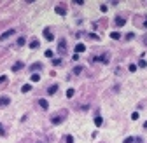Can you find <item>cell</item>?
I'll use <instances>...</instances> for the list:
<instances>
[{
    "instance_id": "obj_28",
    "label": "cell",
    "mask_w": 147,
    "mask_h": 143,
    "mask_svg": "<svg viewBox=\"0 0 147 143\" xmlns=\"http://www.w3.org/2000/svg\"><path fill=\"white\" fill-rule=\"evenodd\" d=\"M131 119H133V120H137V119H138V113H137V112H135V113H131Z\"/></svg>"
},
{
    "instance_id": "obj_6",
    "label": "cell",
    "mask_w": 147,
    "mask_h": 143,
    "mask_svg": "<svg viewBox=\"0 0 147 143\" xmlns=\"http://www.w3.org/2000/svg\"><path fill=\"white\" fill-rule=\"evenodd\" d=\"M56 12H58L60 16H65V14H67V11H65L63 5H58V7H56Z\"/></svg>"
},
{
    "instance_id": "obj_24",
    "label": "cell",
    "mask_w": 147,
    "mask_h": 143,
    "mask_svg": "<svg viewBox=\"0 0 147 143\" xmlns=\"http://www.w3.org/2000/svg\"><path fill=\"white\" fill-rule=\"evenodd\" d=\"M145 66H147V63H145V61L142 59V61H140V68H145Z\"/></svg>"
},
{
    "instance_id": "obj_14",
    "label": "cell",
    "mask_w": 147,
    "mask_h": 143,
    "mask_svg": "<svg viewBox=\"0 0 147 143\" xmlns=\"http://www.w3.org/2000/svg\"><path fill=\"white\" fill-rule=\"evenodd\" d=\"M39 105L42 107V110H47V101H46V99H40V101H39Z\"/></svg>"
},
{
    "instance_id": "obj_10",
    "label": "cell",
    "mask_w": 147,
    "mask_h": 143,
    "mask_svg": "<svg viewBox=\"0 0 147 143\" xmlns=\"http://www.w3.org/2000/svg\"><path fill=\"white\" fill-rule=\"evenodd\" d=\"M56 91H58V86H51L47 89V94H56Z\"/></svg>"
},
{
    "instance_id": "obj_32",
    "label": "cell",
    "mask_w": 147,
    "mask_h": 143,
    "mask_svg": "<svg viewBox=\"0 0 147 143\" xmlns=\"http://www.w3.org/2000/svg\"><path fill=\"white\" fill-rule=\"evenodd\" d=\"M144 126H145V127H147V122H145V124H144Z\"/></svg>"
},
{
    "instance_id": "obj_11",
    "label": "cell",
    "mask_w": 147,
    "mask_h": 143,
    "mask_svg": "<svg viewBox=\"0 0 147 143\" xmlns=\"http://www.w3.org/2000/svg\"><path fill=\"white\" fill-rule=\"evenodd\" d=\"M102 124H103V119H102L100 115H98V117H95V126H98V127H100Z\"/></svg>"
},
{
    "instance_id": "obj_22",
    "label": "cell",
    "mask_w": 147,
    "mask_h": 143,
    "mask_svg": "<svg viewBox=\"0 0 147 143\" xmlns=\"http://www.w3.org/2000/svg\"><path fill=\"white\" fill-rule=\"evenodd\" d=\"M72 96H74V89H68L67 91V98H72Z\"/></svg>"
},
{
    "instance_id": "obj_17",
    "label": "cell",
    "mask_w": 147,
    "mask_h": 143,
    "mask_svg": "<svg viewBox=\"0 0 147 143\" xmlns=\"http://www.w3.org/2000/svg\"><path fill=\"white\" fill-rule=\"evenodd\" d=\"M39 80H40V75L39 73H33L32 75V82H39Z\"/></svg>"
},
{
    "instance_id": "obj_23",
    "label": "cell",
    "mask_w": 147,
    "mask_h": 143,
    "mask_svg": "<svg viewBox=\"0 0 147 143\" xmlns=\"http://www.w3.org/2000/svg\"><path fill=\"white\" fill-rule=\"evenodd\" d=\"M60 63H61V59H56V58L53 59V65H54V66H56V65H60Z\"/></svg>"
},
{
    "instance_id": "obj_26",
    "label": "cell",
    "mask_w": 147,
    "mask_h": 143,
    "mask_svg": "<svg viewBox=\"0 0 147 143\" xmlns=\"http://www.w3.org/2000/svg\"><path fill=\"white\" fill-rule=\"evenodd\" d=\"M46 56L47 58H53V51H46Z\"/></svg>"
},
{
    "instance_id": "obj_7",
    "label": "cell",
    "mask_w": 147,
    "mask_h": 143,
    "mask_svg": "<svg viewBox=\"0 0 147 143\" xmlns=\"http://www.w3.org/2000/svg\"><path fill=\"white\" fill-rule=\"evenodd\" d=\"M124 143H140V138H126Z\"/></svg>"
},
{
    "instance_id": "obj_25",
    "label": "cell",
    "mask_w": 147,
    "mask_h": 143,
    "mask_svg": "<svg viewBox=\"0 0 147 143\" xmlns=\"http://www.w3.org/2000/svg\"><path fill=\"white\" fill-rule=\"evenodd\" d=\"M5 79H7L5 75H2V77H0V84H4V82H5Z\"/></svg>"
},
{
    "instance_id": "obj_30",
    "label": "cell",
    "mask_w": 147,
    "mask_h": 143,
    "mask_svg": "<svg viewBox=\"0 0 147 143\" xmlns=\"http://www.w3.org/2000/svg\"><path fill=\"white\" fill-rule=\"evenodd\" d=\"M144 44H145V46H147V38H144Z\"/></svg>"
},
{
    "instance_id": "obj_19",
    "label": "cell",
    "mask_w": 147,
    "mask_h": 143,
    "mask_svg": "<svg viewBox=\"0 0 147 143\" xmlns=\"http://www.w3.org/2000/svg\"><path fill=\"white\" fill-rule=\"evenodd\" d=\"M25 42H26L25 37H19V38H18V46H25Z\"/></svg>"
},
{
    "instance_id": "obj_2",
    "label": "cell",
    "mask_w": 147,
    "mask_h": 143,
    "mask_svg": "<svg viewBox=\"0 0 147 143\" xmlns=\"http://www.w3.org/2000/svg\"><path fill=\"white\" fill-rule=\"evenodd\" d=\"M63 117H65V112H61L60 115H53V119H51V120H53V124H60V122L63 120Z\"/></svg>"
},
{
    "instance_id": "obj_3",
    "label": "cell",
    "mask_w": 147,
    "mask_h": 143,
    "mask_svg": "<svg viewBox=\"0 0 147 143\" xmlns=\"http://www.w3.org/2000/svg\"><path fill=\"white\" fill-rule=\"evenodd\" d=\"M58 51H60L61 54H63V52H67V42H65L63 38H61L60 42H58Z\"/></svg>"
},
{
    "instance_id": "obj_9",
    "label": "cell",
    "mask_w": 147,
    "mask_h": 143,
    "mask_svg": "<svg viewBox=\"0 0 147 143\" xmlns=\"http://www.w3.org/2000/svg\"><path fill=\"white\" fill-rule=\"evenodd\" d=\"M116 25H117V26H124V25H126V21H124L123 17H116Z\"/></svg>"
},
{
    "instance_id": "obj_1",
    "label": "cell",
    "mask_w": 147,
    "mask_h": 143,
    "mask_svg": "<svg viewBox=\"0 0 147 143\" xmlns=\"http://www.w3.org/2000/svg\"><path fill=\"white\" fill-rule=\"evenodd\" d=\"M16 33V30L14 28H11V30H7V32H4L2 35H0V40H5V38H9V37H12Z\"/></svg>"
},
{
    "instance_id": "obj_13",
    "label": "cell",
    "mask_w": 147,
    "mask_h": 143,
    "mask_svg": "<svg viewBox=\"0 0 147 143\" xmlns=\"http://www.w3.org/2000/svg\"><path fill=\"white\" fill-rule=\"evenodd\" d=\"M39 47V40H32L30 42V49H37Z\"/></svg>"
},
{
    "instance_id": "obj_8",
    "label": "cell",
    "mask_w": 147,
    "mask_h": 143,
    "mask_svg": "<svg viewBox=\"0 0 147 143\" xmlns=\"http://www.w3.org/2000/svg\"><path fill=\"white\" fill-rule=\"evenodd\" d=\"M44 35H46V38H47V40H54V37H53V33H51V32H49L47 28L44 30Z\"/></svg>"
},
{
    "instance_id": "obj_5",
    "label": "cell",
    "mask_w": 147,
    "mask_h": 143,
    "mask_svg": "<svg viewBox=\"0 0 147 143\" xmlns=\"http://www.w3.org/2000/svg\"><path fill=\"white\" fill-rule=\"evenodd\" d=\"M84 51H86L84 44H77V46H75V52H77V54H81V52H84Z\"/></svg>"
},
{
    "instance_id": "obj_21",
    "label": "cell",
    "mask_w": 147,
    "mask_h": 143,
    "mask_svg": "<svg viewBox=\"0 0 147 143\" xmlns=\"http://www.w3.org/2000/svg\"><path fill=\"white\" fill-rule=\"evenodd\" d=\"M100 11H102V12H107L109 9H107V5H105V4H102V5H100Z\"/></svg>"
},
{
    "instance_id": "obj_27",
    "label": "cell",
    "mask_w": 147,
    "mask_h": 143,
    "mask_svg": "<svg viewBox=\"0 0 147 143\" xmlns=\"http://www.w3.org/2000/svg\"><path fill=\"white\" fill-rule=\"evenodd\" d=\"M137 70V65H130V72H135Z\"/></svg>"
},
{
    "instance_id": "obj_4",
    "label": "cell",
    "mask_w": 147,
    "mask_h": 143,
    "mask_svg": "<svg viewBox=\"0 0 147 143\" xmlns=\"http://www.w3.org/2000/svg\"><path fill=\"white\" fill-rule=\"evenodd\" d=\"M11 103V99L7 98V96H2V98H0V107H7Z\"/></svg>"
},
{
    "instance_id": "obj_18",
    "label": "cell",
    "mask_w": 147,
    "mask_h": 143,
    "mask_svg": "<svg viewBox=\"0 0 147 143\" xmlns=\"http://www.w3.org/2000/svg\"><path fill=\"white\" fill-rule=\"evenodd\" d=\"M40 68H42V65H39V63H35V65L32 66V70H33V72H39Z\"/></svg>"
},
{
    "instance_id": "obj_12",
    "label": "cell",
    "mask_w": 147,
    "mask_h": 143,
    "mask_svg": "<svg viewBox=\"0 0 147 143\" xmlns=\"http://www.w3.org/2000/svg\"><path fill=\"white\" fill-rule=\"evenodd\" d=\"M30 91H32V86H30V84H25V86L21 87V93H30Z\"/></svg>"
},
{
    "instance_id": "obj_15",
    "label": "cell",
    "mask_w": 147,
    "mask_h": 143,
    "mask_svg": "<svg viewBox=\"0 0 147 143\" xmlns=\"http://www.w3.org/2000/svg\"><path fill=\"white\" fill-rule=\"evenodd\" d=\"M21 68H23V63H16L12 66V72H18V70H21Z\"/></svg>"
},
{
    "instance_id": "obj_20",
    "label": "cell",
    "mask_w": 147,
    "mask_h": 143,
    "mask_svg": "<svg viewBox=\"0 0 147 143\" xmlns=\"http://www.w3.org/2000/svg\"><path fill=\"white\" fill-rule=\"evenodd\" d=\"M82 72V66H75V68H74V73H81Z\"/></svg>"
},
{
    "instance_id": "obj_31",
    "label": "cell",
    "mask_w": 147,
    "mask_h": 143,
    "mask_svg": "<svg viewBox=\"0 0 147 143\" xmlns=\"http://www.w3.org/2000/svg\"><path fill=\"white\" fill-rule=\"evenodd\" d=\"M144 25H145V26H147V19H145V23H144Z\"/></svg>"
},
{
    "instance_id": "obj_16",
    "label": "cell",
    "mask_w": 147,
    "mask_h": 143,
    "mask_svg": "<svg viewBox=\"0 0 147 143\" xmlns=\"http://www.w3.org/2000/svg\"><path fill=\"white\" fill-rule=\"evenodd\" d=\"M110 38H114V40H119V38H121V35H119L117 32H112V33H110Z\"/></svg>"
},
{
    "instance_id": "obj_29",
    "label": "cell",
    "mask_w": 147,
    "mask_h": 143,
    "mask_svg": "<svg viewBox=\"0 0 147 143\" xmlns=\"http://www.w3.org/2000/svg\"><path fill=\"white\" fill-rule=\"evenodd\" d=\"M67 143H74V138L72 136H67Z\"/></svg>"
}]
</instances>
